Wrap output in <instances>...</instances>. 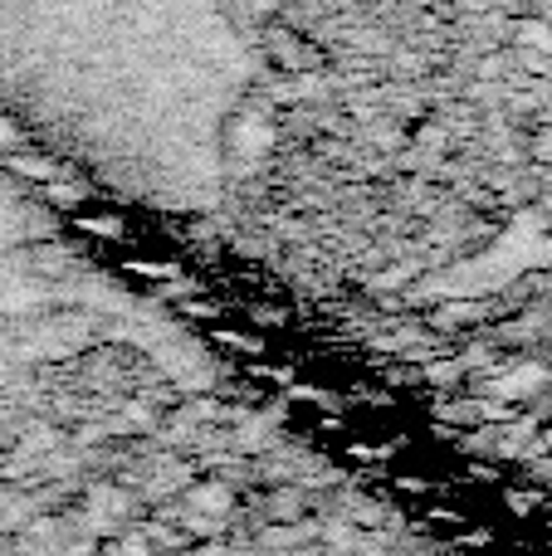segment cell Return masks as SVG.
Returning <instances> with one entry per match:
<instances>
[{
	"label": "cell",
	"mask_w": 552,
	"mask_h": 556,
	"mask_svg": "<svg viewBox=\"0 0 552 556\" xmlns=\"http://www.w3.org/2000/svg\"><path fill=\"white\" fill-rule=\"evenodd\" d=\"M244 93L225 0H0V103L156 205H205Z\"/></svg>",
	"instance_id": "6da1fadb"
}]
</instances>
